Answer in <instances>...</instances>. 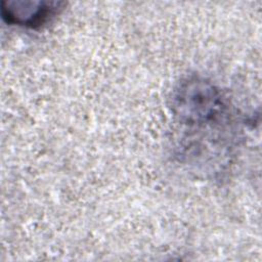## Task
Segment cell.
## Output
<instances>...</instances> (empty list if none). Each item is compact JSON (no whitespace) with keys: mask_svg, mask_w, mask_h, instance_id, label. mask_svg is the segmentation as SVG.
I'll return each instance as SVG.
<instances>
[{"mask_svg":"<svg viewBox=\"0 0 262 262\" xmlns=\"http://www.w3.org/2000/svg\"><path fill=\"white\" fill-rule=\"evenodd\" d=\"M60 8L56 2H3L2 15L9 24L34 29L50 20Z\"/></svg>","mask_w":262,"mask_h":262,"instance_id":"cell-2","label":"cell"},{"mask_svg":"<svg viewBox=\"0 0 262 262\" xmlns=\"http://www.w3.org/2000/svg\"><path fill=\"white\" fill-rule=\"evenodd\" d=\"M178 121L193 131H216L229 122L227 104L217 88L200 78L180 83L173 96Z\"/></svg>","mask_w":262,"mask_h":262,"instance_id":"cell-1","label":"cell"}]
</instances>
